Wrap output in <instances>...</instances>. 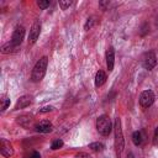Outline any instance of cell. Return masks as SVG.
<instances>
[{
	"label": "cell",
	"mask_w": 158,
	"mask_h": 158,
	"mask_svg": "<svg viewBox=\"0 0 158 158\" xmlns=\"http://www.w3.org/2000/svg\"><path fill=\"white\" fill-rule=\"evenodd\" d=\"M114 131H115V148H116V154H117V158H120L121 157V153L123 151V146H125L123 133H122V128H121V120H120V117H116L115 118Z\"/></svg>",
	"instance_id": "1"
},
{
	"label": "cell",
	"mask_w": 158,
	"mask_h": 158,
	"mask_svg": "<svg viewBox=\"0 0 158 158\" xmlns=\"http://www.w3.org/2000/svg\"><path fill=\"white\" fill-rule=\"evenodd\" d=\"M47 64H48V58L47 57H42L33 67L32 69V74H31V80L33 83H38L42 80V78L46 74V69H47Z\"/></svg>",
	"instance_id": "2"
},
{
	"label": "cell",
	"mask_w": 158,
	"mask_h": 158,
	"mask_svg": "<svg viewBox=\"0 0 158 158\" xmlns=\"http://www.w3.org/2000/svg\"><path fill=\"white\" fill-rule=\"evenodd\" d=\"M96 130L102 136L110 135V132L112 130V123H111V120H110V117L107 115H101V116L98 117V120H96Z\"/></svg>",
	"instance_id": "3"
},
{
	"label": "cell",
	"mask_w": 158,
	"mask_h": 158,
	"mask_svg": "<svg viewBox=\"0 0 158 158\" xmlns=\"http://www.w3.org/2000/svg\"><path fill=\"white\" fill-rule=\"evenodd\" d=\"M154 99H156V96H154V93L152 90H144L139 95V105L143 109H147V107L153 105Z\"/></svg>",
	"instance_id": "4"
},
{
	"label": "cell",
	"mask_w": 158,
	"mask_h": 158,
	"mask_svg": "<svg viewBox=\"0 0 158 158\" xmlns=\"http://www.w3.org/2000/svg\"><path fill=\"white\" fill-rule=\"evenodd\" d=\"M23 36H25V28H23V26H20V25H17V26L15 27L14 32H12V36H11V41H10V42H11L14 46L19 47V46L21 44L22 40H23Z\"/></svg>",
	"instance_id": "5"
},
{
	"label": "cell",
	"mask_w": 158,
	"mask_h": 158,
	"mask_svg": "<svg viewBox=\"0 0 158 158\" xmlns=\"http://www.w3.org/2000/svg\"><path fill=\"white\" fill-rule=\"evenodd\" d=\"M142 64L148 70L153 69L156 67V64H157V58H156L154 52H147V53H144V56L142 58Z\"/></svg>",
	"instance_id": "6"
},
{
	"label": "cell",
	"mask_w": 158,
	"mask_h": 158,
	"mask_svg": "<svg viewBox=\"0 0 158 158\" xmlns=\"http://www.w3.org/2000/svg\"><path fill=\"white\" fill-rule=\"evenodd\" d=\"M41 33V22L40 21H35L31 30H30V35H28V44H33L36 43L37 38L40 37Z\"/></svg>",
	"instance_id": "7"
},
{
	"label": "cell",
	"mask_w": 158,
	"mask_h": 158,
	"mask_svg": "<svg viewBox=\"0 0 158 158\" xmlns=\"http://www.w3.org/2000/svg\"><path fill=\"white\" fill-rule=\"evenodd\" d=\"M0 152L4 157H11L14 154L12 144L5 138H1V141H0Z\"/></svg>",
	"instance_id": "8"
},
{
	"label": "cell",
	"mask_w": 158,
	"mask_h": 158,
	"mask_svg": "<svg viewBox=\"0 0 158 158\" xmlns=\"http://www.w3.org/2000/svg\"><path fill=\"white\" fill-rule=\"evenodd\" d=\"M114 64H115V51L112 47H110L106 51V65H107L109 72L114 69Z\"/></svg>",
	"instance_id": "9"
},
{
	"label": "cell",
	"mask_w": 158,
	"mask_h": 158,
	"mask_svg": "<svg viewBox=\"0 0 158 158\" xmlns=\"http://www.w3.org/2000/svg\"><path fill=\"white\" fill-rule=\"evenodd\" d=\"M36 130H37L38 132H41V133H48V132H51V131L53 130V125H52L49 121L44 120V121H41V122L36 126Z\"/></svg>",
	"instance_id": "10"
},
{
	"label": "cell",
	"mask_w": 158,
	"mask_h": 158,
	"mask_svg": "<svg viewBox=\"0 0 158 158\" xmlns=\"http://www.w3.org/2000/svg\"><path fill=\"white\" fill-rule=\"evenodd\" d=\"M31 102H32V98L28 96V95H23V96H21V98L17 100V102H16V105H15V110L23 109V107L28 106Z\"/></svg>",
	"instance_id": "11"
},
{
	"label": "cell",
	"mask_w": 158,
	"mask_h": 158,
	"mask_svg": "<svg viewBox=\"0 0 158 158\" xmlns=\"http://www.w3.org/2000/svg\"><path fill=\"white\" fill-rule=\"evenodd\" d=\"M17 123H20L22 127H30L32 123V116L30 115H22L17 117Z\"/></svg>",
	"instance_id": "12"
},
{
	"label": "cell",
	"mask_w": 158,
	"mask_h": 158,
	"mask_svg": "<svg viewBox=\"0 0 158 158\" xmlns=\"http://www.w3.org/2000/svg\"><path fill=\"white\" fill-rule=\"evenodd\" d=\"M105 81H106V74H105V72L99 70V72L96 73V75H95V86L99 88V86L104 85Z\"/></svg>",
	"instance_id": "13"
},
{
	"label": "cell",
	"mask_w": 158,
	"mask_h": 158,
	"mask_svg": "<svg viewBox=\"0 0 158 158\" xmlns=\"http://www.w3.org/2000/svg\"><path fill=\"white\" fill-rule=\"evenodd\" d=\"M17 48H19V47L14 46L11 42H7V43H4V44L1 46V53H4V54L14 53V52H16V51H17Z\"/></svg>",
	"instance_id": "14"
},
{
	"label": "cell",
	"mask_w": 158,
	"mask_h": 158,
	"mask_svg": "<svg viewBox=\"0 0 158 158\" xmlns=\"http://www.w3.org/2000/svg\"><path fill=\"white\" fill-rule=\"evenodd\" d=\"M132 142L135 143V146H139L142 143V133L139 131L132 133Z\"/></svg>",
	"instance_id": "15"
},
{
	"label": "cell",
	"mask_w": 158,
	"mask_h": 158,
	"mask_svg": "<svg viewBox=\"0 0 158 158\" xmlns=\"http://www.w3.org/2000/svg\"><path fill=\"white\" fill-rule=\"evenodd\" d=\"M89 148H91L95 152H101L104 149V144L101 142H93V143L89 144Z\"/></svg>",
	"instance_id": "16"
},
{
	"label": "cell",
	"mask_w": 158,
	"mask_h": 158,
	"mask_svg": "<svg viewBox=\"0 0 158 158\" xmlns=\"http://www.w3.org/2000/svg\"><path fill=\"white\" fill-rule=\"evenodd\" d=\"M0 101H1V110L4 111V110H6L7 109V106L10 105V99L7 98V96H2L1 99H0Z\"/></svg>",
	"instance_id": "17"
},
{
	"label": "cell",
	"mask_w": 158,
	"mask_h": 158,
	"mask_svg": "<svg viewBox=\"0 0 158 158\" xmlns=\"http://www.w3.org/2000/svg\"><path fill=\"white\" fill-rule=\"evenodd\" d=\"M73 4V1H69V0H59V6H60V9L62 10H67L70 5Z\"/></svg>",
	"instance_id": "18"
},
{
	"label": "cell",
	"mask_w": 158,
	"mask_h": 158,
	"mask_svg": "<svg viewBox=\"0 0 158 158\" xmlns=\"http://www.w3.org/2000/svg\"><path fill=\"white\" fill-rule=\"evenodd\" d=\"M60 147H63V141H62V139H56V141L52 143V146H51V148H52L53 151L59 149Z\"/></svg>",
	"instance_id": "19"
},
{
	"label": "cell",
	"mask_w": 158,
	"mask_h": 158,
	"mask_svg": "<svg viewBox=\"0 0 158 158\" xmlns=\"http://www.w3.org/2000/svg\"><path fill=\"white\" fill-rule=\"evenodd\" d=\"M37 5L40 6V9H47L49 6V1L48 0H40V1H37Z\"/></svg>",
	"instance_id": "20"
},
{
	"label": "cell",
	"mask_w": 158,
	"mask_h": 158,
	"mask_svg": "<svg viewBox=\"0 0 158 158\" xmlns=\"http://www.w3.org/2000/svg\"><path fill=\"white\" fill-rule=\"evenodd\" d=\"M152 142H153L154 146H158V126L154 130V135H153V141Z\"/></svg>",
	"instance_id": "21"
},
{
	"label": "cell",
	"mask_w": 158,
	"mask_h": 158,
	"mask_svg": "<svg viewBox=\"0 0 158 158\" xmlns=\"http://www.w3.org/2000/svg\"><path fill=\"white\" fill-rule=\"evenodd\" d=\"M53 109H54V107H53V106H49V105H48V106H43L42 109H40V112H49V111H52Z\"/></svg>",
	"instance_id": "22"
},
{
	"label": "cell",
	"mask_w": 158,
	"mask_h": 158,
	"mask_svg": "<svg viewBox=\"0 0 158 158\" xmlns=\"http://www.w3.org/2000/svg\"><path fill=\"white\" fill-rule=\"evenodd\" d=\"M75 158H91L88 153H84V152H80L78 154H75Z\"/></svg>",
	"instance_id": "23"
},
{
	"label": "cell",
	"mask_w": 158,
	"mask_h": 158,
	"mask_svg": "<svg viewBox=\"0 0 158 158\" xmlns=\"http://www.w3.org/2000/svg\"><path fill=\"white\" fill-rule=\"evenodd\" d=\"M93 23H94V21H93V19H88V21H86V23H85V26H84V28L85 30H89L91 26H93Z\"/></svg>",
	"instance_id": "24"
},
{
	"label": "cell",
	"mask_w": 158,
	"mask_h": 158,
	"mask_svg": "<svg viewBox=\"0 0 158 158\" xmlns=\"http://www.w3.org/2000/svg\"><path fill=\"white\" fill-rule=\"evenodd\" d=\"M30 158H41V154L38 152H32L31 156H30Z\"/></svg>",
	"instance_id": "25"
},
{
	"label": "cell",
	"mask_w": 158,
	"mask_h": 158,
	"mask_svg": "<svg viewBox=\"0 0 158 158\" xmlns=\"http://www.w3.org/2000/svg\"><path fill=\"white\" fill-rule=\"evenodd\" d=\"M127 158H135V154H133V153H131V152H130V153H128V154H127Z\"/></svg>",
	"instance_id": "26"
}]
</instances>
